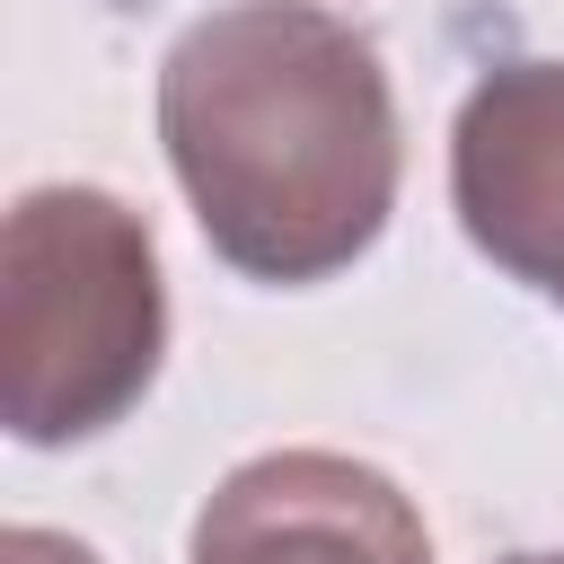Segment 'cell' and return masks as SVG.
I'll list each match as a JSON object with an SVG mask.
<instances>
[{
  "label": "cell",
  "instance_id": "6da1fadb",
  "mask_svg": "<svg viewBox=\"0 0 564 564\" xmlns=\"http://www.w3.org/2000/svg\"><path fill=\"white\" fill-rule=\"evenodd\" d=\"M159 141L212 256L273 291L361 264L405 176L388 62L317 0L194 18L159 62Z\"/></svg>",
  "mask_w": 564,
  "mask_h": 564
},
{
  "label": "cell",
  "instance_id": "3957f363",
  "mask_svg": "<svg viewBox=\"0 0 564 564\" xmlns=\"http://www.w3.org/2000/svg\"><path fill=\"white\" fill-rule=\"evenodd\" d=\"M449 203L485 264L564 308V62H494L449 123Z\"/></svg>",
  "mask_w": 564,
  "mask_h": 564
},
{
  "label": "cell",
  "instance_id": "5b68a950",
  "mask_svg": "<svg viewBox=\"0 0 564 564\" xmlns=\"http://www.w3.org/2000/svg\"><path fill=\"white\" fill-rule=\"evenodd\" d=\"M0 564H97L79 538H62V529H35V520H18L9 538H0Z\"/></svg>",
  "mask_w": 564,
  "mask_h": 564
},
{
  "label": "cell",
  "instance_id": "8992f818",
  "mask_svg": "<svg viewBox=\"0 0 564 564\" xmlns=\"http://www.w3.org/2000/svg\"><path fill=\"white\" fill-rule=\"evenodd\" d=\"M502 564H564V555H502Z\"/></svg>",
  "mask_w": 564,
  "mask_h": 564
},
{
  "label": "cell",
  "instance_id": "277c9868",
  "mask_svg": "<svg viewBox=\"0 0 564 564\" xmlns=\"http://www.w3.org/2000/svg\"><path fill=\"white\" fill-rule=\"evenodd\" d=\"M185 564H432V529L397 476L344 449H264L212 485Z\"/></svg>",
  "mask_w": 564,
  "mask_h": 564
},
{
  "label": "cell",
  "instance_id": "7a4b0ae2",
  "mask_svg": "<svg viewBox=\"0 0 564 564\" xmlns=\"http://www.w3.org/2000/svg\"><path fill=\"white\" fill-rule=\"evenodd\" d=\"M167 352L150 220L106 185H26L0 229V423L26 449L115 432Z\"/></svg>",
  "mask_w": 564,
  "mask_h": 564
}]
</instances>
